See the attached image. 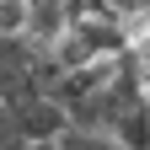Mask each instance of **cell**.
Listing matches in <instances>:
<instances>
[{"label": "cell", "instance_id": "7a4b0ae2", "mask_svg": "<svg viewBox=\"0 0 150 150\" xmlns=\"http://www.w3.org/2000/svg\"><path fill=\"white\" fill-rule=\"evenodd\" d=\"M27 27V0H0V38Z\"/></svg>", "mask_w": 150, "mask_h": 150}, {"label": "cell", "instance_id": "6da1fadb", "mask_svg": "<svg viewBox=\"0 0 150 150\" xmlns=\"http://www.w3.org/2000/svg\"><path fill=\"white\" fill-rule=\"evenodd\" d=\"M11 123H16V139H27V145H54L70 129L64 107L54 97H43V91H27L22 102H11Z\"/></svg>", "mask_w": 150, "mask_h": 150}]
</instances>
